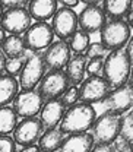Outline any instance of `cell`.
Wrapping results in <instances>:
<instances>
[{
    "instance_id": "obj_6",
    "label": "cell",
    "mask_w": 133,
    "mask_h": 152,
    "mask_svg": "<svg viewBox=\"0 0 133 152\" xmlns=\"http://www.w3.org/2000/svg\"><path fill=\"white\" fill-rule=\"evenodd\" d=\"M45 63L44 57L39 53H34L32 56L26 57L25 64L19 73V85L22 89H34L41 79L45 75Z\"/></svg>"
},
{
    "instance_id": "obj_15",
    "label": "cell",
    "mask_w": 133,
    "mask_h": 152,
    "mask_svg": "<svg viewBox=\"0 0 133 152\" xmlns=\"http://www.w3.org/2000/svg\"><path fill=\"white\" fill-rule=\"evenodd\" d=\"M42 57L45 67H48L50 70H61V67H64L70 60V50L67 42L64 41L51 42V45L45 50Z\"/></svg>"
},
{
    "instance_id": "obj_35",
    "label": "cell",
    "mask_w": 133,
    "mask_h": 152,
    "mask_svg": "<svg viewBox=\"0 0 133 152\" xmlns=\"http://www.w3.org/2000/svg\"><path fill=\"white\" fill-rule=\"evenodd\" d=\"M124 53L127 54L129 60L132 61V58H133V39L132 38L129 39V44H127V47H126V51H124Z\"/></svg>"
},
{
    "instance_id": "obj_20",
    "label": "cell",
    "mask_w": 133,
    "mask_h": 152,
    "mask_svg": "<svg viewBox=\"0 0 133 152\" xmlns=\"http://www.w3.org/2000/svg\"><path fill=\"white\" fill-rule=\"evenodd\" d=\"M19 83L13 76L1 75L0 76V108L7 107L18 95Z\"/></svg>"
},
{
    "instance_id": "obj_7",
    "label": "cell",
    "mask_w": 133,
    "mask_h": 152,
    "mask_svg": "<svg viewBox=\"0 0 133 152\" xmlns=\"http://www.w3.org/2000/svg\"><path fill=\"white\" fill-rule=\"evenodd\" d=\"M53 37L54 32L51 29V25H48L47 22H35L28 28L22 39L26 50L37 53L39 50H47L53 42Z\"/></svg>"
},
{
    "instance_id": "obj_4",
    "label": "cell",
    "mask_w": 133,
    "mask_h": 152,
    "mask_svg": "<svg viewBox=\"0 0 133 152\" xmlns=\"http://www.w3.org/2000/svg\"><path fill=\"white\" fill-rule=\"evenodd\" d=\"M91 129H92L91 136L94 139V143L111 145L118 137V133H120V115L113 113L101 114L98 118H95Z\"/></svg>"
},
{
    "instance_id": "obj_11",
    "label": "cell",
    "mask_w": 133,
    "mask_h": 152,
    "mask_svg": "<svg viewBox=\"0 0 133 152\" xmlns=\"http://www.w3.org/2000/svg\"><path fill=\"white\" fill-rule=\"evenodd\" d=\"M44 132L42 123L37 117L22 118V121L18 123L15 132H13V140L19 146H31L35 145L38 139Z\"/></svg>"
},
{
    "instance_id": "obj_23",
    "label": "cell",
    "mask_w": 133,
    "mask_h": 152,
    "mask_svg": "<svg viewBox=\"0 0 133 152\" xmlns=\"http://www.w3.org/2000/svg\"><path fill=\"white\" fill-rule=\"evenodd\" d=\"M25 44H23V39L18 35H9V37L4 38L3 44H1V53L4 54V57L7 60H12V58H20V57H25Z\"/></svg>"
},
{
    "instance_id": "obj_36",
    "label": "cell",
    "mask_w": 133,
    "mask_h": 152,
    "mask_svg": "<svg viewBox=\"0 0 133 152\" xmlns=\"http://www.w3.org/2000/svg\"><path fill=\"white\" fill-rule=\"evenodd\" d=\"M60 3H61V4H64L67 9L75 7V6H77V4H79V1H77V0H61Z\"/></svg>"
},
{
    "instance_id": "obj_8",
    "label": "cell",
    "mask_w": 133,
    "mask_h": 152,
    "mask_svg": "<svg viewBox=\"0 0 133 152\" xmlns=\"http://www.w3.org/2000/svg\"><path fill=\"white\" fill-rule=\"evenodd\" d=\"M44 105V99L37 89H22L13 99V110L20 118L35 117Z\"/></svg>"
},
{
    "instance_id": "obj_14",
    "label": "cell",
    "mask_w": 133,
    "mask_h": 152,
    "mask_svg": "<svg viewBox=\"0 0 133 152\" xmlns=\"http://www.w3.org/2000/svg\"><path fill=\"white\" fill-rule=\"evenodd\" d=\"M105 104H107L108 113L117 114V115L130 111L133 104L132 86H120L113 89L105 96Z\"/></svg>"
},
{
    "instance_id": "obj_34",
    "label": "cell",
    "mask_w": 133,
    "mask_h": 152,
    "mask_svg": "<svg viewBox=\"0 0 133 152\" xmlns=\"http://www.w3.org/2000/svg\"><path fill=\"white\" fill-rule=\"evenodd\" d=\"M6 61H7V58L4 57V54L0 50V76L3 75V72L6 70Z\"/></svg>"
},
{
    "instance_id": "obj_31",
    "label": "cell",
    "mask_w": 133,
    "mask_h": 152,
    "mask_svg": "<svg viewBox=\"0 0 133 152\" xmlns=\"http://www.w3.org/2000/svg\"><path fill=\"white\" fill-rule=\"evenodd\" d=\"M0 152H16V143L10 136L0 134Z\"/></svg>"
},
{
    "instance_id": "obj_27",
    "label": "cell",
    "mask_w": 133,
    "mask_h": 152,
    "mask_svg": "<svg viewBox=\"0 0 133 152\" xmlns=\"http://www.w3.org/2000/svg\"><path fill=\"white\" fill-rule=\"evenodd\" d=\"M25 57H20V58H12V60H7L6 61V72L9 76H15L20 73L23 64H25Z\"/></svg>"
},
{
    "instance_id": "obj_29",
    "label": "cell",
    "mask_w": 133,
    "mask_h": 152,
    "mask_svg": "<svg viewBox=\"0 0 133 152\" xmlns=\"http://www.w3.org/2000/svg\"><path fill=\"white\" fill-rule=\"evenodd\" d=\"M105 51L107 50L101 45V42H92L88 45V48L85 51V57L86 58H104Z\"/></svg>"
},
{
    "instance_id": "obj_5",
    "label": "cell",
    "mask_w": 133,
    "mask_h": 152,
    "mask_svg": "<svg viewBox=\"0 0 133 152\" xmlns=\"http://www.w3.org/2000/svg\"><path fill=\"white\" fill-rule=\"evenodd\" d=\"M25 4H28V1H20L18 6L3 12L0 23H1V28L4 32H9L10 35L19 37V34H25L28 31L32 19L29 16V12L25 7Z\"/></svg>"
},
{
    "instance_id": "obj_2",
    "label": "cell",
    "mask_w": 133,
    "mask_h": 152,
    "mask_svg": "<svg viewBox=\"0 0 133 152\" xmlns=\"http://www.w3.org/2000/svg\"><path fill=\"white\" fill-rule=\"evenodd\" d=\"M96 113L94 107L76 102L75 105L69 107L60 121V132L63 134H76V133H85L89 130L94 124Z\"/></svg>"
},
{
    "instance_id": "obj_37",
    "label": "cell",
    "mask_w": 133,
    "mask_h": 152,
    "mask_svg": "<svg viewBox=\"0 0 133 152\" xmlns=\"http://www.w3.org/2000/svg\"><path fill=\"white\" fill-rule=\"evenodd\" d=\"M18 152H41V151H39L38 145H31V146H25V148H22V149L18 151Z\"/></svg>"
},
{
    "instance_id": "obj_39",
    "label": "cell",
    "mask_w": 133,
    "mask_h": 152,
    "mask_svg": "<svg viewBox=\"0 0 133 152\" xmlns=\"http://www.w3.org/2000/svg\"><path fill=\"white\" fill-rule=\"evenodd\" d=\"M3 16V7H1V4H0V19Z\"/></svg>"
},
{
    "instance_id": "obj_33",
    "label": "cell",
    "mask_w": 133,
    "mask_h": 152,
    "mask_svg": "<svg viewBox=\"0 0 133 152\" xmlns=\"http://www.w3.org/2000/svg\"><path fill=\"white\" fill-rule=\"evenodd\" d=\"M20 1H16V0H0V4H1V7H6V10L7 9H12V7H15V6H18Z\"/></svg>"
},
{
    "instance_id": "obj_17",
    "label": "cell",
    "mask_w": 133,
    "mask_h": 152,
    "mask_svg": "<svg viewBox=\"0 0 133 152\" xmlns=\"http://www.w3.org/2000/svg\"><path fill=\"white\" fill-rule=\"evenodd\" d=\"M94 148V139L91 133H76L69 134L63 139L58 152H91Z\"/></svg>"
},
{
    "instance_id": "obj_21",
    "label": "cell",
    "mask_w": 133,
    "mask_h": 152,
    "mask_svg": "<svg viewBox=\"0 0 133 152\" xmlns=\"http://www.w3.org/2000/svg\"><path fill=\"white\" fill-rule=\"evenodd\" d=\"M102 4V12L107 18L114 19H121L126 16L130 10H132V1L130 0H104L101 1Z\"/></svg>"
},
{
    "instance_id": "obj_38",
    "label": "cell",
    "mask_w": 133,
    "mask_h": 152,
    "mask_svg": "<svg viewBox=\"0 0 133 152\" xmlns=\"http://www.w3.org/2000/svg\"><path fill=\"white\" fill-rule=\"evenodd\" d=\"M4 38H6V35H4V31H3V28L0 26V45L3 44V41H4Z\"/></svg>"
},
{
    "instance_id": "obj_12",
    "label": "cell",
    "mask_w": 133,
    "mask_h": 152,
    "mask_svg": "<svg viewBox=\"0 0 133 152\" xmlns=\"http://www.w3.org/2000/svg\"><path fill=\"white\" fill-rule=\"evenodd\" d=\"M51 29L54 35H57L61 41L69 39L77 31V15L67 7L57 9L53 16Z\"/></svg>"
},
{
    "instance_id": "obj_16",
    "label": "cell",
    "mask_w": 133,
    "mask_h": 152,
    "mask_svg": "<svg viewBox=\"0 0 133 152\" xmlns=\"http://www.w3.org/2000/svg\"><path fill=\"white\" fill-rule=\"evenodd\" d=\"M41 123H42V127L47 130V129H54L57 124L61 121L63 115L66 113V105L63 104V101L60 98L56 99H48L42 108H41Z\"/></svg>"
},
{
    "instance_id": "obj_28",
    "label": "cell",
    "mask_w": 133,
    "mask_h": 152,
    "mask_svg": "<svg viewBox=\"0 0 133 152\" xmlns=\"http://www.w3.org/2000/svg\"><path fill=\"white\" fill-rule=\"evenodd\" d=\"M60 99L63 101V104H64L66 107L75 105L76 102L79 101V89H77L76 86H69V88L64 91V94L61 95Z\"/></svg>"
},
{
    "instance_id": "obj_22",
    "label": "cell",
    "mask_w": 133,
    "mask_h": 152,
    "mask_svg": "<svg viewBox=\"0 0 133 152\" xmlns=\"http://www.w3.org/2000/svg\"><path fill=\"white\" fill-rule=\"evenodd\" d=\"M63 142V133L58 129H47L38 139V148L41 152H56L58 151Z\"/></svg>"
},
{
    "instance_id": "obj_1",
    "label": "cell",
    "mask_w": 133,
    "mask_h": 152,
    "mask_svg": "<svg viewBox=\"0 0 133 152\" xmlns=\"http://www.w3.org/2000/svg\"><path fill=\"white\" fill-rule=\"evenodd\" d=\"M101 72L108 88L115 89L124 86L127 79L132 76V61L129 60L124 50H114L104 58Z\"/></svg>"
},
{
    "instance_id": "obj_18",
    "label": "cell",
    "mask_w": 133,
    "mask_h": 152,
    "mask_svg": "<svg viewBox=\"0 0 133 152\" xmlns=\"http://www.w3.org/2000/svg\"><path fill=\"white\" fill-rule=\"evenodd\" d=\"M58 1L56 0H32L28 1V12L31 19L37 22H47L50 18L54 16L57 10Z\"/></svg>"
},
{
    "instance_id": "obj_25",
    "label": "cell",
    "mask_w": 133,
    "mask_h": 152,
    "mask_svg": "<svg viewBox=\"0 0 133 152\" xmlns=\"http://www.w3.org/2000/svg\"><path fill=\"white\" fill-rule=\"evenodd\" d=\"M117 139L132 148L133 145V113L132 111H127V113H124L123 117H120V133H118Z\"/></svg>"
},
{
    "instance_id": "obj_30",
    "label": "cell",
    "mask_w": 133,
    "mask_h": 152,
    "mask_svg": "<svg viewBox=\"0 0 133 152\" xmlns=\"http://www.w3.org/2000/svg\"><path fill=\"white\" fill-rule=\"evenodd\" d=\"M102 63L104 58H89V61H86V70L89 76L99 75V72L102 70Z\"/></svg>"
},
{
    "instance_id": "obj_24",
    "label": "cell",
    "mask_w": 133,
    "mask_h": 152,
    "mask_svg": "<svg viewBox=\"0 0 133 152\" xmlns=\"http://www.w3.org/2000/svg\"><path fill=\"white\" fill-rule=\"evenodd\" d=\"M18 126V115L13 108L1 107L0 108V134H9L15 132Z\"/></svg>"
},
{
    "instance_id": "obj_26",
    "label": "cell",
    "mask_w": 133,
    "mask_h": 152,
    "mask_svg": "<svg viewBox=\"0 0 133 152\" xmlns=\"http://www.w3.org/2000/svg\"><path fill=\"white\" fill-rule=\"evenodd\" d=\"M89 44H91L89 35L79 29V31H76L75 34L69 38V44L67 45H69V50L73 51L75 54H82V53L86 51Z\"/></svg>"
},
{
    "instance_id": "obj_3",
    "label": "cell",
    "mask_w": 133,
    "mask_h": 152,
    "mask_svg": "<svg viewBox=\"0 0 133 152\" xmlns=\"http://www.w3.org/2000/svg\"><path fill=\"white\" fill-rule=\"evenodd\" d=\"M132 38V28L123 19L108 20L101 29V45L105 50H121Z\"/></svg>"
},
{
    "instance_id": "obj_13",
    "label": "cell",
    "mask_w": 133,
    "mask_h": 152,
    "mask_svg": "<svg viewBox=\"0 0 133 152\" xmlns=\"http://www.w3.org/2000/svg\"><path fill=\"white\" fill-rule=\"evenodd\" d=\"M107 23V16L104 15L102 9L98 4H89L77 16V26H80V31L89 34H95L102 29V26Z\"/></svg>"
},
{
    "instance_id": "obj_10",
    "label": "cell",
    "mask_w": 133,
    "mask_h": 152,
    "mask_svg": "<svg viewBox=\"0 0 133 152\" xmlns=\"http://www.w3.org/2000/svg\"><path fill=\"white\" fill-rule=\"evenodd\" d=\"M77 89H79V101L83 104H88V105L102 101L110 92L107 82L99 75L88 76L82 82L80 88H77Z\"/></svg>"
},
{
    "instance_id": "obj_19",
    "label": "cell",
    "mask_w": 133,
    "mask_h": 152,
    "mask_svg": "<svg viewBox=\"0 0 133 152\" xmlns=\"http://www.w3.org/2000/svg\"><path fill=\"white\" fill-rule=\"evenodd\" d=\"M86 57L83 54H76L73 56L66 64V76L69 79V83L72 86H76L80 83L85 77V70H86Z\"/></svg>"
},
{
    "instance_id": "obj_9",
    "label": "cell",
    "mask_w": 133,
    "mask_h": 152,
    "mask_svg": "<svg viewBox=\"0 0 133 152\" xmlns=\"http://www.w3.org/2000/svg\"><path fill=\"white\" fill-rule=\"evenodd\" d=\"M70 86L69 79L63 70H50L39 82L38 92L42 96V99H56L60 95L64 94V91Z\"/></svg>"
},
{
    "instance_id": "obj_32",
    "label": "cell",
    "mask_w": 133,
    "mask_h": 152,
    "mask_svg": "<svg viewBox=\"0 0 133 152\" xmlns=\"http://www.w3.org/2000/svg\"><path fill=\"white\" fill-rule=\"evenodd\" d=\"M91 152H115L113 145H107V143H101V145H95L91 149Z\"/></svg>"
}]
</instances>
